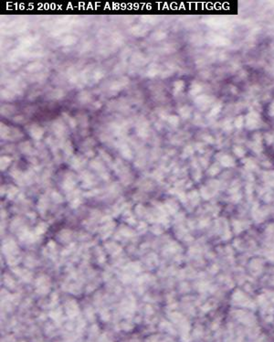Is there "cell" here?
<instances>
[{
    "label": "cell",
    "instance_id": "obj_1",
    "mask_svg": "<svg viewBox=\"0 0 274 342\" xmlns=\"http://www.w3.org/2000/svg\"><path fill=\"white\" fill-rule=\"evenodd\" d=\"M42 134H43V131H42V129H41V128H39V127H37V126H33V125H32V129H31V134H32V136H34V138H36V139H38V138H40V137H41V135H42Z\"/></svg>",
    "mask_w": 274,
    "mask_h": 342
}]
</instances>
